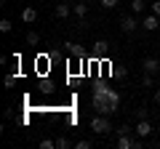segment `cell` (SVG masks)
<instances>
[{"mask_svg":"<svg viewBox=\"0 0 160 149\" xmlns=\"http://www.w3.org/2000/svg\"><path fill=\"white\" fill-rule=\"evenodd\" d=\"M91 101H93V109L99 115H115L118 107H120V93L115 88H109L107 83H96Z\"/></svg>","mask_w":160,"mask_h":149,"instance_id":"obj_1","label":"cell"},{"mask_svg":"<svg viewBox=\"0 0 160 149\" xmlns=\"http://www.w3.org/2000/svg\"><path fill=\"white\" fill-rule=\"evenodd\" d=\"M91 131L96 133V136H107V133H112V123H109V115H96L91 120Z\"/></svg>","mask_w":160,"mask_h":149,"instance_id":"obj_2","label":"cell"},{"mask_svg":"<svg viewBox=\"0 0 160 149\" xmlns=\"http://www.w3.org/2000/svg\"><path fill=\"white\" fill-rule=\"evenodd\" d=\"M118 149H142V141L133 138L131 133H120L118 136Z\"/></svg>","mask_w":160,"mask_h":149,"instance_id":"obj_3","label":"cell"},{"mask_svg":"<svg viewBox=\"0 0 160 149\" xmlns=\"http://www.w3.org/2000/svg\"><path fill=\"white\" fill-rule=\"evenodd\" d=\"M139 27H142V24H139V22H136V16H131V13L120 19V29H123L126 35H133V32H136Z\"/></svg>","mask_w":160,"mask_h":149,"instance_id":"obj_4","label":"cell"},{"mask_svg":"<svg viewBox=\"0 0 160 149\" xmlns=\"http://www.w3.org/2000/svg\"><path fill=\"white\" fill-rule=\"evenodd\" d=\"M133 133H136L139 138H147L149 133H152V125H149V120H139L136 128H133Z\"/></svg>","mask_w":160,"mask_h":149,"instance_id":"obj_5","label":"cell"},{"mask_svg":"<svg viewBox=\"0 0 160 149\" xmlns=\"http://www.w3.org/2000/svg\"><path fill=\"white\" fill-rule=\"evenodd\" d=\"M142 27L147 29V32H155V29L160 27V19H158V13H149V16H144V22H142Z\"/></svg>","mask_w":160,"mask_h":149,"instance_id":"obj_6","label":"cell"},{"mask_svg":"<svg viewBox=\"0 0 160 149\" xmlns=\"http://www.w3.org/2000/svg\"><path fill=\"white\" fill-rule=\"evenodd\" d=\"M64 48H67V53H69V56H75V59H83V56H86V48L78 46V43H64Z\"/></svg>","mask_w":160,"mask_h":149,"instance_id":"obj_7","label":"cell"},{"mask_svg":"<svg viewBox=\"0 0 160 149\" xmlns=\"http://www.w3.org/2000/svg\"><path fill=\"white\" fill-rule=\"evenodd\" d=\"M22 22H24V24H35V22H38V8L27 6V8L22 11Z\"/></svg>","mask_w":160,"mask_h":149,"instance_id":"obj_8","label":"cell"},{"mask_svg":"<svg viewBox=\"0 0 160 149\" xmlns=\"http://www.w3.org/2000/svg\"><path fill=\"white\" fill-rule=\"evenodd\" d=\"M53 13H56V19H67L69 13H72V6H69V3H56Z\"/></svg>","mask_w":160,"mask_h":149,"instance_id":"obj_9","label":"cell"},{"mask_svg":"<svg viewBox=\"0 0 160 149\" xmlns=\"http://www.w3.org/2000/svg\"><path fill=\"white\" fill-rule=\"evenodd\" d=\"M93 53H96L99 59H104L109 53V43L107 40H96V43H93Z\"/></svg>","mask_w":160,"mask_h":149,"instance_id":"obj_10","label":"cell"},{"mask_svg":"<svg viewBox=\"0 0 160 149\" xmlns=\"http://www.w3.org/2000/svg\"><path fill=\"white\" fill-rule=\"evenodd\" d=\"M142 69H144V72H158V69H160V59H144V61H142Z\"/></svg>","mask_w":160,"mask_h":149,"instance_id":"obj_11","label":"cell"},{"mask_svg":"<svg viewBox=\"0 0 160 149\" xmlns=\"http://www.w3.org/2000/svg\"><path fill=\"white\" fill-rule=\"evenodd\" d=\"M72 13H75L78 19H86V13H88V6H86V3H75V6H72Z\"/></svg>","mask_w":160,"mask_h":149,"instance_id":"obj_12","label":"cell"},{"mask_svg":"<svg viewBox=\"0 0 160 149\" xmlns=\"http://www.w3.org/2000/svg\"><path fill=\"white\" fill-rule=\"evenodd\" d=\"M27 46H40V35L38 32H35V29H29V32H27Z\"/></svg>","mask_w":160,"mask_h":149,"instance_id":"obj_13","label":"cell"},{"mask_svg":"<svg viewBox=\"0 0 160 149\" xmlns=\"http://www.w3.org/2000/svg\"><path fill=\"white\" fill-rule=\"evenodd\" d=\"M91 147H93L91 138H78V141H75V149H91Z\"/></svg>","mask_w":160,"mask_h":149,"instance_id":"obj_14","label":"cell"},{"mask_svg":"<svg viewBox=\"0 0 160 149\" xmlns=\"http://www.w3.org/2000/svg\"><path fill=\"white\" fill-rule=\"evenodd\" d=\"M142 85H144V88H152V85H155L152 72H144V74H142Z\"/></svg>","mask_w":160,"mask_h":149,"instance_id":"obj_15","label":"cell"},{"mask_svg":"<svg viewBox=\"0 0 160 149\" xmlns=\"http://www.w3.org/2000/svg\"><path fill=\"white\" fill-rule=\"evenodd\" d=\"M131 11L133 13H144V0H131Z\"/></svg>","mask_w":160,"mask_h":149,"instance_id":"obj_16","label":"cell"},{"mask_svg":"<svg viewBox=\"0 0 160 149\" xmlns=\"http://www.w3.org/2000/svg\"><path fill=\"white\" fill-rule=\"evenodd\" d=\"M69 147H72V144H69L67 136H59V138H56V149H69Z\"/></svg>","mask_w":160,"mask_h":149,"instance_id":"obj_17","label":"cell"},{"mask_svg":"<svg viewBox=\"0 0 160 149\" xmlns=\"http://www.w3.org/2000/svg\"><path fill=\"white\" fill-rule=\"evenodd\" d=\"M11 29H13L11 19H0V32H11Z\"/></svg>","mask_w":160,"mask_h":149,"instance_id":"obj_18","label":"cell"},{"mask_svg":"<svg viewBox=\"0 0 160 149\" xmlns=\"http://www.w3.org/2000/svg\"><path fill=\"white\" fill-rule=\"evenodd\" d=\"M40 149H56V141H51V138H43V141H40Z\"/></svg>","mask_w":160,"mask_h":149,"instance_id":"obj_19","label":"cell"},{"mask_svg":"<svg viewBox=\"0 0 160 149\" xmlns=\"http://www.w3.org/2000/svg\"><path fill=\"white\" fill-rule=\"evenodd\" d=\"M16 77H19V74H6V88H13V85H16Z\"/></svg>","mask_w":160,"mask_h":149,"instance_id":"obj_20","label":"cell"},{"mask_svg":"<svg viewBox=\"0 0 160 149\" xmlns=\"http://www.w3.org/2000/svg\"><path fill=\"white\" fill-rule=\"evenodd\" d=\"M118 3H120V0H102V6H104V8H115Z\"/></svg>","mask_w":160,"mask_h":149,"instance_id":"obj_21","label":"cell"},{"mask_svg":"<svg viewBox=\"0 0 160 149\" xmlns=\"http://www.w3.org/2000/svg\"><path fill=\"white\" fill-rule=\"evenodd\" d=\"M136 117H139V120H147V109L139 107V109H136Z\"/></svg>","mask_w":160,"mask_h":149,"instance_id":"obj_22","label":"cell"},{"mask_svg":"<svg viewBox=\"0 0 160 149\" xmlns=\"http://www.w3.org/2000/svg\"><path fill=\"white\" fill-rule=\"evenodd\" d=\"M131 131H133L131 125H120V128H118V131H115V133H118V136H120V133H131Z\"/></svg>","mask_w":160,"mask_h":149,"instance_id":"obj_23","label":"cell"},{"mask_svg":"<svg viewBox=\"0 0 160 149\" xmlns=\"http://www.w3.org/2000/svg\"><path fill=\"white\" fill-rule=\"evenodd\" d=\"M115 74H118V77H126L128 69H126V67H120V69H115Z\"/></svg>","mask_w":160,"mask_h":149,"instance_id":"obj_24","label":"cell"},{"mask_svg":"<svg viewBox=\"0 0 160 149\" xmlns=\"http://www.w3.org/2000/svg\"><path fill=\"white\" fill-rule=\"evenodd\" d=\"M152 13H158V16H160V0H155V3H152Z\"/></svg>","mask_w":160,"mask_h":149,"instance_id":"obj_25","label":"cell"},{"mask_svg":"<svg viewBox=\"0 0 160 149\" xmlns=\"http://www.w3.org/2000/svg\"><path fill=\"white\" fill-rule=\"evenodd\" d=\"M152 99H155V104H160V88L155 91V96H152Z\"/></svg>","mask_w":160,"mask_h":149,"instance_id":"obj_26","label":"cell"}]
</instances>
